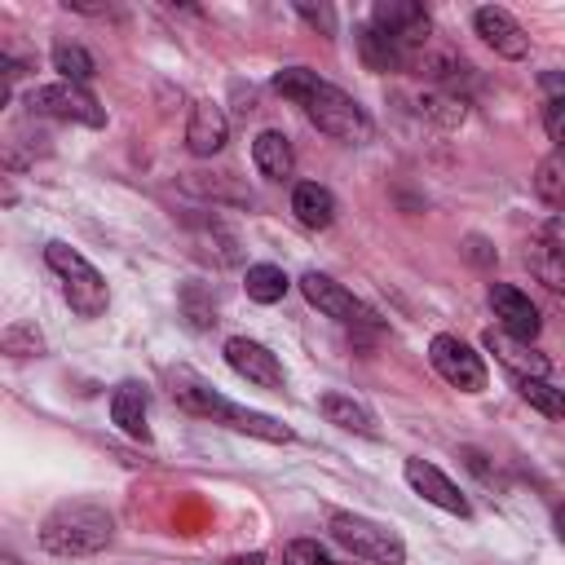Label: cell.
Segmentation results:
<instances>
[{
	"label": "cell",
	"mask_w": 565,
	"mask_h": 565,
	"mask_svg": "<svg viewBox=\"0 0 565 565\" xmlns=\"http://www.w3.org/2000/svg\"><path fill=\"white\" fill-rule=\"evenodd\" d=\"M274 88H278L287 102H296V106L305 110V119H309L318 132H327V137H335V141H366V137H371L366 110H362L344 88L327 84L318 71H309V66H282V71L274 75Z\"/></svg>",
	"instance_id": "obj_1"
},
{
	"label": "cell",
	"mask_w": 565,
	"mask_h": 565,
	"mask_svg": "<svg viewBox=\"0 0 565 565\" xmlns=\"http://www.w3.org/2000/svg\"><path fill=\"white\" fill-rule=\"evenodd\" d=\"M115 539V516L102 503H57L40 521V547L53 556H97Z\"/></svg>",
	"instance_id": "obj_2"
},
{
	"label": "cell",
	"mask_w": 565,
	"mask_h": 565,
	"mask_svg": "<svg viewBox=\"0 0 565 565\" xmlns=\"http://www.w3.org/2000/svg\"><path fill=\"white\" fill-rule=\"evenodd\" d=\"M44 265L62 278V296H66V305L79 313V318H102L106 313V305H110V287H106V278L71 247V243H49L44 247Z\"/></svg>",
	"instance_id": "obj_3"
},
{
	"label": "cell",
	"mask_w": 565,
	"mask_h": 565,
	"mask_svg": "<svg viewBox=\"0 0 565 565\" xmlns=\"http://www.w3.org/2000/svg\"><path fill=\"white\" fill-rule=\"evenodd\" d=\"M331 539L353 556V561H366V565H406V543L397 530L371 521V516H358V512H331L327 521Z\"/></svg>",
	"instance_id": "obj_4"
},
{
	"label": "cell",
	"mask_w": 565,
	"mask_h": 565,
	"mask_svg": "<svg viewBox=\"0 0 565 565\" xmlns=\"http://www.w3.org/2000/svg\"><path fill=\"white\" fill-rule=\"evenodd\" d=\"M26 110L31 115H49V119H71V124H84V128H102L106 124V110L97 106V97L79 84H35L26 93Z\"/></svg>",
	"instance_id": "obj_5"
},
{
	"label": "cell",
	"mask_w": 565,
	"mask_h": 565,
	"mask_svg": "<svg viewBox=\"0 0 565 565\" xmlns=\"http://www.w3.org/2000/svg\"><path fill=\"white\" fill-rule=\"evenodd\" d=\"M428 362H433V371H437L450 388H459V393H481L486 380H490L481 353H477L468 340L450 335V331H441V335L428 340Z\"/></svg>",
	"instance_id": "obj_6"
},
{
	"label": "cell",
	"mask_w": 565,
	"mask_h": 565,
	"mask_svg": "<svg viewBox=\"0 0 565 565\" xmlns=\"http://www.w3.org/2000/svg\"><path fill=\"white\" fill-rule=\"evenodd\" d=\"M371 26H380L388 40H397L411 53V62L419 49H428V35H433V18L415 0H380L371 9Z\"/></svg>",
	"instance_id": "obj_7"
},
{
	"label": "cell",
	"mask_w": 565,
	"mask_h": 565,
	"mask_svg": "<svg viewBox=\"0 0 565 565\" xmlns=\"http://www.w3.org/2000/svg\"><path fill=\"white\" fill-rule=\"evenodd\" d=\"M300 291H305V300H309L318 313H327V318H335V322H344V327H380V318H375L349 287H340L335 278H327V274H318V269H309V274L300 278Z\"/></svg>",
	"instance_id": "obj_8"
},
{
	"label": "cell",
	"mask_w": 565,
	"mask_h": 565,
	"mask_svg": "<svg viewBox=\"0 0 565 565\" xmlns=\"http://www.w3.org/2000/svg\"><path fill=\"white\" fill-rule=\"evenodd\" d=\"M225 362L234 366V375H243L247 384L256 388H269V393H282L287 384V371L282 362L260 344V340H247V335H230L225 340Z\"/></svg>",
	"instance_id": "obj_9"
},
{
	"label": "cell",
	"mask_w": 565,
	"mask_h": 565,
	"mask_svg": "<svg viewBox=\"0 0 565 565\" xmlns=\"http://www.w3.org/2000/svg\"><path fill=\"white\" fill-rule=\"evenodd\" d=\"M490 309H494V318H499V331H508L512 340H534L539 335V309H534V300L521 291V287H512V282H490Z\"/></svg>",
	"instance_id": "obj_10"
},
{
	"label": "cell",
	"mask_w": 565,
	"mask_h": 565,
	"mask_svg": "<svg viewBox=\"0 0 565 565\" xmlns=\"http://www.w3.org/2000/svg\"><path fill=\"white\" fill-rule=\"evenodd\" d=\"M406 486L419 494V499H428L433 508H441V512H455V516H468L472 508H468V499L459 494V486L437 468V463H428V459H406Z\"/></svg>",
	"instance_id": "obj_11"
},
{
	"label": "cell",
	"mask_w": 565,
	"mask_h": 565,
	"mask_svg": "<svg viewBox=\"0 0 565 565\" xmlns=\"http://www.w3.org/2000/svg\"><path fill=\"white\" fill-rule=\"evenodd\" d=\"M472 26H477V35L499 53V57H525L530 53V35H525V26L508 13V9H499V4H481L477 13H472Z\"/></svg>",
	"instance_id": "obj_12"
},
{
	"label": "cell",
	"mask_w": 565,
	"mask_h": 565,
	"mask_svg": "<svg viewBox=\"0 0 565 565\" xmlns=\"http://www.w3.org/2000/svg\"><path fill=\"white\" fill-rule=\"evenodd\" d=\"M225 141H230V119H225V110H221L216 102H194V106H190V124H185V146H190V154L212 159V154L225 150Z\"/></svg>",
	"instance_id": "obj_13"
},
{
	"label": "cell",
	"mask_w": 565,
	"mask_h": 565,
	"mask_svg": "<svg viewBox=\"0 0 565 565\" xmlns=\"http://www.w3.org/2000/svg\"><path fill=\"white\" fill-rule=\"evenodd\" d=\"M168 388H172V402H177L185 415H199V419H216V424H221V411H225L230 397H221L207 380H199L194 371L177 366V371H168Z\"/></svg>",
	"instance_id": "obj_14"
},
{
	"label": "cell",
	"mask_w": 565,
	"mask_h": 565,
	"mask_svg": "<svg viewBox=\"0 0 565 565\" xmlns=\"http://www.w3.org/2000/svg\"><path fill=\"white\" fill-rule=\"evenodd\" d=\"M481 344H486V349H490L508 371H516V380H525V375H530V380H547V371H552V362H547L534 344L512 340L508 331H494V327H490V331L481 335Z\"/></svg>",
	"instance_id": "obj_15"
},
{
	"label": "cell",
	"mask_w": 565,
	"mask_h": 565,
	"mask_svg": "<svg viewBox=\"0 0 565 565\" xmlns=\"http://www.w3.org/2000/svg\"><path fill=\"white\" fill-rule=\"evenodd\" d=\"M318 411H322L327 424H335V428H344V433L380 437V419H375V411H371L366 402L349 397V393H322V397H318Z\"/></svg>",
	"instance_id": "obj_16"
},
{
	"label": "cell",
	"mask_w": 565,
	"mask_h": 565,
	"mask_svg": "<svg viewBox=\"0 0 565 565\" xmlns=\"http://www.w3.org/2000/svg\"><path fill=\"white\" fill-rule=\"evenodd\" d=\"M252 163L260 168L265 181H287L291 168H296V150H291V141H287L278 128H265V132H256V141H252Z\"/></svg>",
	"instance_id": "obj_17"
},
{
	"label": "cell",
	"mask_w": 565,
	"mask_h": 565,
	"mask_svg": "<svg viewBox=\"0 0 565 565\" xmlns=\"http://www.w3.org/2000/svg\"><path fill=\"white\" fill-rule=\"evenodd\" d=\"M146 406H150V397H146V388L132 384V380H124V384L110 393V419L119 424V433H128V437H137V441H150Z\"/></svg>",
	"instance_id": "obj_18"
},
{
	"label": "cell",
	"mask_w": 565,
	"mask_h": 565,
	"mask_svg": "<svg viewBox=\"0 0 565 565\" xmlns=\"http://www.w3.org/2000/svg\"><path fill=\"white\" fill-rule=\"evenodd\" d=\"M291 212H296V221L305 230H327L335 221V194L327 185H318V181H300L291 190Z\"/></svg>",
	"instance_id": "obj_19"
},
{
	"label": "cell",
	"mask_w": 565,
	"mask_h": 565,
	"mask_svg": "<svg viewBox=\"0 0 565 565\" xmlns=\"http://www.w3.org/2000/svg\"><path fill=\"white\" fill-rule=\"evenodd\" d=\"M358 53H362V62L371 71H411V53L397 40H388L380 26H371V22L358 31Z\"/></svg>",
	"instance_id": "obj_20"
},
{
	"label": "cell",
	"mask_w": 565,
	"mask_h": 565,
	"mask_svg": "<svg viewBox=\"0 0 565 565\" xmlns=\"http://www.w3.org/2000/svg\"><path fill=\"white\" fill-rule=\"evenodd\" d=\"M221 424H225V428H234V433L260 437V441H291V437H296L282 419H274V415H265V411H247V406H238V402H225Z\"/></svg>",
	"instance_id": "obj_21"
},
{
	"label": "cell",
	"mask_w": 565,
	"mask_h": 565,
	"mask_svg": "<svg viewBox=\"0 0 565 565\" xmlns=\"http://www.w3.org/2000/svg\"><path fill=\"white\" fill-rule=\"evenodd\" d=\"M525 265H530V274L547 287V291H565V247H556V243H547L543 234L525 247Z\"/></svg>",
	"instance_id": "obj_22"
},
{
	"label": "cell",
	"mask_w": 565,
	"mask_h": 565,
	"mask_svg": "<svg viewBox=\"0 0 565 565\" xmlns=\"http://www.w3.org/2000/svg\"><path fill=\"white\" fill-rule=\"evenodd\" d=\"M287 274L278 269V265H247V274H243V291H247V300H256V305H274V300H282L287 296Z\"/></svg>",
	"instance_id": "obj_23"
},
{
	"label": "cell",
	"mask_w": 565,
	"mask_h": 565,
	"mask_svg": "<svg viewBox=\"0 0 565 565\" xmlns=\"http://www.w3.org/2000/svg\"><path fill=\"white\" fill-rule=\"evenodd\" d=\"M534 194L547 207L565 212V154L561 150H552L547 159H539V168H534Z\"/></svg>",
	"instance_id": "obj_24"
},
{
	"label": "cell",
	"mask_w": 565,
	"mask_h": 565,
	"mask_svg": "<svg viewBox=\"0 0 565 565\" xmlns=\"http://www.w3.org/2000/svg\"><path fill=\"white\" fill-rule=\"evenodd\" d=\"M53 71H57L66 84H79V88H84V84L97 75V62L88 57V49L62 40V44H53Z\"/></svg>",
	"instance_id": "obj_25"
},
{
	"label": "cell",
	"mask_w": 565,
	"mask_h": 565,
	"mask_svg": "<svg viewBox=\"0 0 565 565\" xmlns=\"http://www.w3.org/2000/svg\"><path fill=\"white\" fill-rule=\"evenodd\" d=\"M516 393H521V402H530L539 415H547V419H565V388L525 375V380H516Z\"/></svg>",
	"instance_id": "obj_26"
},
{
	"label": "cell",
	"mask_w": 565,
	"mask_h": 565,
	"mask_svg": "<svg viewBox=\"0 0 565 565\" xmlns=\"http://www.w3.org/2000/svg\"><path fill=\"white\" fill-rule=\"evenodd\" d=\"M419 106H424V115L437 119L441 128H459V124L468 119V102L455 97V93H428V97H419Z\"/></svg>",
	"instance_id": "obj_27"
},
{
	"label": "cell",
	"mask_w": 565,
	"mask_h": 565,
	"mask_svg": "<svg viewBox=\"0 0 565 565\" xmlns=\"http://www.w3.org/2000/svg\"><path fill=\"white\" fill-rule=\"evenodd\" d=\"M0 349L9 353V358H40L44 353V335L31 327V322H9L4 327V335H0Z\"/></svg>",
	"instance_id": "obj_28"
},
{
	"label": "cell",
	"mask_w": 565,
	"mask_h": 565,
	"mask_svg": "<svg viewBox=\"0 0 565 565\" xmlns=\"http://www.w3.org/2000/svg\"><path fill=\"white\" fill-rule=\"evenodd\" d=\"M282 565H353V561L331 556L318 539H291V543L282 547Z\"/></svg>",
	"instance_id": "obj_29"
},
{
	"label": "cell",
	"mask_w": 565,
	"mask_h": 565,
	"mask_svg": "<svg viewBox=\"0 0 565 565\" xmlns=\"http://www.w3.org/2000/svg\"><path fill=\"white\" fill-rule=\"evenodd\" d=\"M181 309H185V318H190V327H194V331H203V327H212V322H216V300H212V296H203V287H199V282H185V287H181Z\"/></svg>",
	"instance_id": "obj_30"
},
{
	"label": "cell",
	"mask_w": 565,
	"mask_h": 565,
	"mask_svg": "<svg viewBox=\"0 0 565 565\" xmlns=\"http://www.w3.org/2000/svg\"><path fill=\"white\" fill-rule=\"evenodd\" d=\"M543 128H547V137L556 141V150L565 154V97H552V102L543 106Z\"/></svg>",
	"instance_id": "obj_31"
},
{
	"label": "cell",
	"mask_w": 565,
	"mask_h": 565,
	"mask_svg": "<svg viewBox=\"0 0 565 565\" xmlns=\"http://www.w3.org/2000/svg\"><path fill=\"white\" fill-rule=\"evenodd\" d=\"M296 13H300L309 26H322V35H335V13H331L327 4H318V9H313V4H305V0H300V4H296Z\"/></svg>",
	"instance_id": "obj_32"
},
{
	"label": "cell",
	"mask_w": 565,
	"mask_h": 565,
	"mask_svg": "<svg viewBox=\"0 0 565 565\" xmlns=\"http://www.w3.org/2000/svg\"><path fill=\"white\" fill-rule=\"evenodd\" d=\"M463 252H468V260H472V265H481V269H490V265H494V247H490L481 234H468V238H463Z\"/></svg>",
	"instance_id": "obj_33"
},
{
	"label": "cell",
	"mask_w": 565,
	"mask_h": 565,
	"mask_svg": "<svg viewBox=\"0 0 565 565\" xmlns=\"http://www.w3.org/2000/svg\"><path fill=\"white\" fill-rule=\"evenodd\" d=\"M225 565H265V552H247V556H230Z\"/></svg>",
	"instance_id": "obj_34"
},
{
	"label": "cell",
	"mask_w": 565,
	"mask_h": 565,
	"mask_svg": "<svg viewBox=\"0 0 565 565\" xmlns=\"http://www.w3.org/2000/svg\"><path fill=\"white\" fill-rule=\"evenodd\" d=\"M552 521H556V534H561V543H565V503H556V516H552Z\"/></svg>",
	"instance_id": "obj_35"
}]
</instances>
